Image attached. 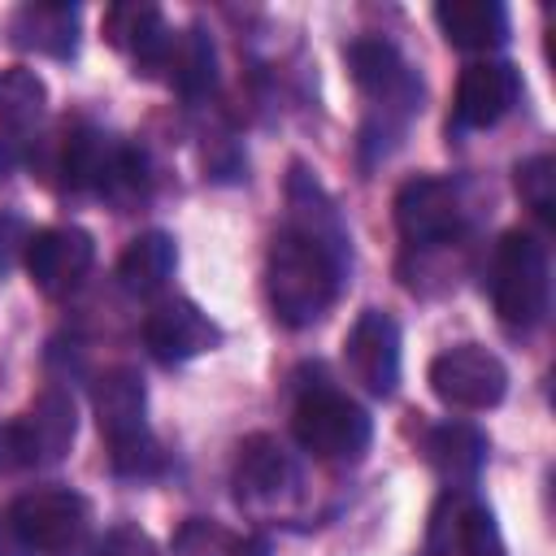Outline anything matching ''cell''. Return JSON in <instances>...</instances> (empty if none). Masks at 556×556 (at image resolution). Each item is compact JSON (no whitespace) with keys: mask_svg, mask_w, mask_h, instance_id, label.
Masks as SVG:
<instances>
[{"mask_svg":"<svg viewBox=\"0 0 556 556\" xmlns=\"http://www.w3.org/2000/svg\"><path fill=\"white\" fill-rule=\"evenodd\" d=\"M165 70H174L169 78H174V87H178L187 100L208 96L213 83H217V52H213V39H208L200 26L174 35V48H169Z\"/></svg>","mask_w":556,"mask_h":556,"instance_id":"22","label":"cell"},{"mask_svg":"<svg viewBox=\"0 0 556 556\" xmlns=\"http://www.w3.org/2000/svg\"><path fill=\"white\" fill-rule=\"evenodd\" d=\"M9 35L26 52L70 61L78 52V4H22L9 17Z\"/></svg>","mask_w":556,"mask_h":556,"instance_id":"19","label":"cell"},{"mask_svg":"<svg viewBox=\"0 0 556 556\" xmlns=\"http://www.w3.org/2000/svg\"><path fill=\"white\" fill-rule=\"evenodd\" d=\"M343 361H348V374L369 395H391L400 387V326H395V317L382 308H365L343 339Z\"/></svg>","mask_w":556,"mask_h":556,"instance_id":"11","label":"cell"},{"mask_svg":"<svg viewBox=\"0 0 556 556\" xmlns=\"http://www.w3.org/2000/svg\"><path fill=\"white\" fill-rule=\"evenodd\" d=\"M291 434H295V443H300L308 456H317V460H326V465H356V460L369 452L374 421H369V413H365L348 391L308 387V391L295 400Z\"/></svg>","mask_w":556,"mask_h":556,"instance_id":"3","label":"cell"},{"mask_svg":"<svg viewBox=\"0 0 556 556\" xmlns=\"http://www.w3.org/2000/svg\"><path fill=\"white\" fill-rule=\"evenodd\" d=\"M17 421H22V434H26V447H30V465H56L70 452L74 434H78L74 400L61 387L39 391L35 404Z\"/></svg>","mask_w":556,"mask_h":556,"instance_id":"18","label":"cell"},{"mask_svg":"<svg viewBox=\"0 0 556 556\" xmlns=\"http://www.w3.org/2000/svg\"><path fill=\"white\" fill-rule=\"evenodd\" d=\"M421 556H504V539L482 500L469 491H447L430 513Z\"/></svg>","mask_w":556,"mask_h":556,"instance_id":"10","label":"cell"},{"mask_svg":"<svg viewBox=\"0 0 556 556\" xmlns=\"http://www.w3.org/2000/svg\"><path fill=\"white\" fill-rule=\"evenodd\" d=\"M434 22L460 52H491L508 43V9L500 0H443L434 4Z\"/></svg>","mask_w":556,"mask_h":556,"instance_id":"17","label":"cell"},{"mask_svg":"<svg viewBox=\"0 0 556 556\" xmlns=\"http://www.w3.org/2000/svg\"><path fill=\"white\" fill-rule=\"evenodd\" d=\"M513 182H517L521 204H526L539 222H552V217H556V161H552L547 152L526 156V161L517 165Z\"/></svg>","mask_w":556,"mask_h":556,"instance_id":"24","label":"cell"},{"mask_svg":"<svg viewBox=\"0 0 556 556\" xmlns=\"http://www.w3.org/2000/svg\"><path fill=\"white\" fill-rule=\"evenodd\" d=\"M22 261H26L30 282L43 295L61 300L91 274L96 239L83 226H43V230H30V239L22 248Z\"/></svg>","mask_w":556,"mask_h":556,"instance_id":"9","label":"cell"},{"mask_svg":"<svg viewBox=\"0 0 556 556\" xmlns=\"http://www.w3.org/2000/svg\"><path fill=\"white\" fill-rule=\"evenodd\" d=\"M521 100V70L508 61H473L456 83L452 122L460 130H486L504 122Z\"/></svg>","mask_w":556,"mask_h":556,"instance_id":"14","label":"cell"},{"mask_svg":"<svg viewBox=\"0 0 556 556\" xmlns=\"http://www.w3.org/2000/svg\"><path fill=\"white\" fill-rule=\"evenodd\" d=\"M48 109V87L35 70L9 65L0 70V126L4 130H30Z\"/></svg>","mask_w":556,"mask_h":556,"instance_id":"23","label":"cell"},{"mask_svg":"<svg viewBox=\"0 0 556 556\" xmlns=\"http://www.w3.org/2000/svg\"><path fill=\"white\" fill-rule=\"evenodd\" d=\"M430 378V391L447 404V408H460V413H482V408H495L508 391V369L495 352L478 348V343H456L447 352H439L426 369Z\"/></svg>","mask_w":556,"mask_h":556,"instance_id":"6","label":"cell"},{"mask_svg":"<svg viewBox=\"0 0 556 556\" xmlns=\"http://www.w3.org/2000/svg\"><path fill=\"white\" fill-rule=\"evenodd\" d=\"M465 200L460 187L434 174H417L395 191V226L413 248H439L460 235Z\"/></svg>","mask_w":556,"mask_h":556,"instance_id":"8","label":"cell"},{"mask_svg":"<svg viewBox=\"0 0 556 556\" xmlns=\"http://www.w3.org/2000/svg\"><path fill=\"white\" fill-rule=\"evenodd\" d=\"M287 204L291 217L274 235L265 256V295L282 326L300 330L326 317L334 304L343 274L352 265L348 230L339 222L334 200L321 191V182L295 165L287 178Z\"/></svg>","mask_w":556,"mask_h":556,"instance_id":"1","label":"cell"},{"mask_svg":"<svg viewBox=\"0 0 556 556\" xmlns=\"http://www.w3.org/2000/svg\"><path fill=\"white\" fill-rule=\"evenodd\" d=\"M104 39L126 52L143 74L165 70L169 48H174V30L165 26L156 4H113L104 13Z\"/></svg>","mask_w":556,"mask_h":556,"instance_id":"15","label":"cell"},{"mask_svg":"<svg viewBox=\"0 0 556 556\" xmlns=\"http://www.w3.org/2000/svg\"><path fill=\"white\" fill-rule=\"evenodd\" d=\"M30 465V447L22 434V421H0V478Z\"/></svg>","mask_w":556,"mask_h":556,"instance_id":"27","label":"cell"},{"mask_svg":"<svg viewBox=\"0 0 556 556\" xmlns=\"http://www.w3.org/2000/svg\"><path fill=\"white\" fill-rule=\"evenodd\" d=\"M17 161H22L17 143H13V139H0V178H9V174L17 169Z\"/></svg>","mask_w":556,"mask_h":556,"instance_id":"31","label":"cell"},{"mask_svg":"<svg viewBox=\"0 0 556 556\" xmlns=\"http://www.w3.org/2000/svg\"><path fill=\"white\" fill-rule=\"evenodd\" d=\"M91 413L100 434L109 439V456L148 439V391L130 365H113L91 387Z\"/></svg>","mask_w":556,"mask_h":556,"instance_id":"13","label":"cell"},{"mask_svg":"<svg viewBox=\"0 0 556 556\" xmlns=\"http://www.w3.org/2000/svg\"><path fill=\"white\" fill-rule=\"evenodd\" d=\"M491 300L504 326L513 330H534L547 317L552 304V269H547V248L526 235L508 230L495 243L491 256Z\"/></svg>","mask_w":556,"mask_h":556,"instance_id":"2","label":"cell"},{"mask_svg":"<svg viewBox=\"0 0 556 556\" xmlns=\"http://www.w3.org/2000/svg\"><path fill=\"white\" fill-rule=\"evenodd\" d=\"M348 70L361 96L374 100V109H382V135H395L421 109V83L391 39L369 35L348 43Z\"/></svg>","mask_w":556,"mask_h":556,"instance_id":"5","label":"cell"},{"mask_svg":"<svg viewBox=\"0 0 556 556\" xmlns=\"http://www.w3.org/2000/svg\"><path fill=\"white\" fill-rule=\"evenodd\" d=\"M143 343L161 365H182L222 343V326L191 300H161L143 317Z\"/></svg>","mask_w":556,"mask_h":556,"instance_id":"12","label":"cell"},{"mask_svg":"<svg viewBox=\"0 0 556 556\" xmlns=\"http://www.w3.org/2000/svg\"><path fill=\"white\" fill-rule=\"evenodd\" d=\"M13 530L26 539L39 556H91L96 530H91V504L70 486H35L17 495L9 508Z\"/></svg>","mask_w":556,"mask_h":556,"instance_id":"4","label":"cell"},{"mask_svg":"<svg viewBox=\"0 0 556 556\" xmlns=\"http://www.w3.org/2000/svg\"><path fill=\"white\" fill-rule=\"evenodd\" d=\"M117 152H122V143H113V139H109L104 130H96V126L70 130V135H65V148H61L65 187H74V191H100V195H104Z\"/></svg>","mask_w":556,"mask_h":556,"instance_id":"20","label":"cell"},{"mask_svg":"<svg viewBox=\"0 0 556 556\" xmlns=\"http://www.w3.org/2000/svg\"><path fill=\"white\" fill-rule=\"evenodd\" d=\"M26 239H30V230L22 226V217L17 213H0V274L13 265V252L26 248Z\"/></svg>","mask_w":556,"mask_h":556,"instance_id":"28","label":"cell"},{"mask_svg":"<svg viewBox=\"0 0 556 556\" xmlns=\"http://www.w3.org/2000/svg\"><path fill=\"white\" fill-rule=\"evenodd\" d=\"M0 556H35V552L26 547V539L13 530L9 513H0Z\"/></svg>","mask_w":556,"mask_h":556,"instance_id":"29","label":"cell"},{"mask_svg":"<svg viewBox=\"0 0 556 556\" xmlns=\"http://www.w3.org/2000/svg\"><path fill=\"white\" fill-rule=\"evenodd\" d=\"M174 265H178L174 239H169L165 230H143V235H135V239L126 243V252L117 256V278H122L126 291L152 295V291H161V287L169 282Z\"/></svg>","mask_w":556,"mask_h":556,"instance_id":"21","label":"cell"},{"mask_svg":"<svg viewBox=\"0 0 556 556\" xmlns=\"http://www.w3.org/2000/svg\"><path fill=\"white\" fill-rule=\"evenodd\" d=\"M91 556H156V543L139 526H113Z\"/></svg>","mask_w":556,"mask_h":556,"instance_id":"26","label":"cell"},{"mask_svg":"<svg viewBox=\"0 0 556 556\" xmlns=\"http://www.w3.org/2000/svg\"><path fill=\"white\" fill-rule=\"evenodd\" d=\"M430 469L452 482V491H469V482L482 473L486 465V434L469 421H443V426H430L426 430V443H421Z\"/></svg>","mask_w":556,"mask_h":556,"instance_id":"16","label":"cell"},{"mask_svg":"<svg viewBox=\"0 0 556 556\" xmlns=\"http://www.w3.org/2000/svg\"><path fill=\"white\" fill-rule=\"evenodd\" d=\"M230 556H269V543L261 534H248V539H235L230 543Z\"/></svg>","mask_w":556,"mask_h":556,"instance_id":"30","label":"cell"},{"mask_svg":"<svg viewBox=\"0 0 556 556\" xmlns=\"http://www.w3.org/2000/svg\"><path fill=\"white\" fill-rule=\"evenodd\" d=\"M300 495V465L274 434H248L235 456V500L252 513H287Z\"/></svg>","mask_w":556,"mask_h":556,"instance_id":"7","label":"cell"},{"mask_svg":"<svg viewBox=\"0 0 556 556\" xmlns=\"http://www.w3.org/2000/svg\"><path fill=\"white\" fill-rule=\"evenodd\" d=\"M230 543H235V534H226L222 526H213L204 517H191L174 534V556H230Z\"/></svg>","mask_w":556,"mask_h":556,"instance_id":"25","label":"cell"}]
</instances>
